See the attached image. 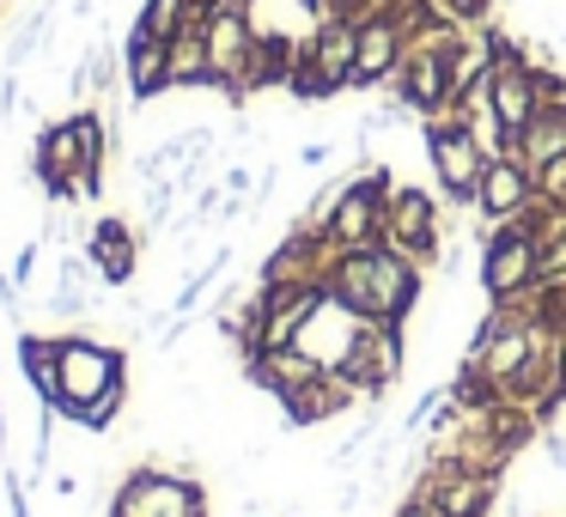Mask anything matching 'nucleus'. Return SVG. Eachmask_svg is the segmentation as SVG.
I'll list each match as a JSON object with an SVG mask.
<instances>
[{
	"mask_svg": "<svg viewBox=\"0 0 566 517\" xmlns=\"http://www.w3.org/2000/svg\"><path fill=\"white\" fill-rule=\"evenodd\" d=\"M135 31H140V38H159V43H171L177 31H189V0H140Z\"/></svg>",
	"mask_w": 566,
	"mask_h": 517,
	"instance_id": "25",
	"label": "nucleus"
},
{
	"mask_svg": "<svg viewBox=\"0 0 566 517\" xmlns=\"http://www.w3.org/2000/svg\"><path fill=\"white\" fill-rule=\"evenodd\" d=\"M542 517H560V511H542Z\"/></svg>",
	"mask_w": 566,
	"mask_h": 517,
	"instance_id": "32",
	"label": "nucleus"
},
{
	"mask_svg": "<svg viewBox=\"0 0 566 517\" xmlns=\"http://www.w3.org/2000/svg\"><path fill=\"white\" fill-rule=\"evenodd\" d=\"M98 268H92L86 250H62V262H55V293H50V317H86L92 310V293H98Z\"/></svg>",
	"mask_w": 566,
	"mask_h": 517,
	"instance_id": "20",
	"label": "nucleus"
},
{
	"mask_svg": "<svg viewBox=\"0 0 566 517\" xmlns=\"http://www.w3.org/2000/svg\"><path fill=\"white\" fill-rule=\"evenodd\" d=\"M402 55H408L402 19H396L390 7L366 13V19H359V50H354V80H347V92H384V86H390V74L402 67Z\"/></svg>",
	"mask_w": 566,
	"mask_h": 517,
	"instance_id": "12",
	"label": "nucleus"
},
{
	"mask_svg": "<svg viewBox=\"0 0 566 517\" xmlns=\"http://www.w3.org/2000/svg\"><path fill=\"white\" fill-rule=\"evenodd\" d=\"M298 165H305V171H323V165H335V140H311V147L298 152Z\"/></svg>",
	"mask_w": 566,
	"mask_h": 517,
	"instance_id": "28",
	"label": "nucleus"
},
{
	"mask_svg": "<svg viewBox=\"0 0 566 517\" xmlns=\"http://www.w3.org/2000/svg\"><path fill=\"white\" fill-rule=\"evenodd\" d=\"M220 183H226V196H244V201H250V189H256V177H250L244 165H226V177H220Z\"/></svg>",
	"mask_w": 566,
	"mask_h": 517,
	"instance_id": "29",
	"label": "nucleus"
},
{
	"mask_svg": "<svg viewBox=\"0 0 566 517\" xmlns=\"http://www.w3.org/2000/svg\"><path fill=\"white\" fill-rule=\"evenodd\" d=\"M530 201H536V171H530L524 159H512V152H493L488 171H481V189H475L481 238H488L493 225H512Z\"/></svg>",
	"mask_w": 566,
	"mask_h": 517,
	"instance_id": "14",
	"label": "nucleus"
},
{
	"mask_svg": "<svg viewBox=\"0 0 566 517\" xmlns=\"http://www.w3.org/2000/svg\"><path fill=\"white\" fill-rule=\"evenodd\" d=\"M359 329H366V323H359L354 310H342L335 298H323V305L311 310L305 323H298V341H293V347H298V354H305L317 371H342V359L354 354Z\"/></svg>",
	"mask_w": 566,
	"mask_h": 517,
	"instance_id": "15",
	"label": "nucleus"
},
{
	"mask_svg": "<svg viewBox=\"0 0 566 517\" xmlns=\"http://www.w3.org/2000/svg\"><path fill=\"white\" fill-rule=\"evenodd\" d=\"M244 378L256 383V390L269 395L274 408H281L293 390H305V383L317 378V366H311V359L298 354V347H269V354H256V359L244 366Z\"/></svg>",
	"mask_w": 566,
	"mask_h": 517,
	"instance_id": "19",
	"label": "nucleus"
},
{
	"mask_svg": "<svg viewBox=\"0 0 566 517\" xmlns=\"http://www.w3.org/2000/svg\"><path fill=\"white\" fill-rule=\"evenodd\" d=\"M0 13H7V0H0Z\"/></svg>",
	"mask_w": 566,
	"mask_h": 517,
	"instance_id": "33",
	"label": "nucleus"
},
{
	"mask_svg": "<svg viewBox=\"0 0 566 517\" xmlns=\"http://www.w3.org/2000/svg\"><path fill=\"white\" fill-rule=\"evenodd\" d=\"M481 432H488V439H493V444H500V451L517 463V456H524L530 444L542 439V420L530 414L524 402H493V408H481Z\"/></svg>",
	"mask_w": 566,
	"mask_h": 517,
	"instance_id": "22",
	"label": "nucleus"
},
{
	"mask_svg": "<svg viewBox=\"0 0 566 517\" xmlns=\"http://www.w3.org/2000/svg\"><path fill=\"white\" fill-rule=\"evenodd\" d=\"M123 80H128V98H135V104H153L159 92H171V43L128 31V43H123Z\"/></svg>",
	"mask_w": 566,
	"mask_h": 517,
	"instance_id": "18",
	"label": "nucleus"
},
{
	"mask_svg": "<svg viewBox=\"0 0 566 517\" xmlns=\"http://www.w3.org/2000/svg\"><path fill=\"white\" fill-rule=\"evenodd\" d=\"M55 408L62 420L86 432H111L128 402V354L116 341H98L92 329L55 335Z\"/></svg>",
	"mask_w": 566,
	"mask_h": 517,
	"instance_id": "2",
	"label": "nucleus"
},
{
	"mask_svg": "<svg viewBox=\"0 0 566 517\" xmlns=\"http://www.w3.org/2000/svg\"><path fill=\"white\" fill-rule=\"evenodd\" d=\"M7 444H13V432H7V395H0V456H7Z\"/></svg>",
	"mask_w": 566,
	"mask_h": 517,
	"instance_id": "31",
	"label": "nucleus"
},
{
	"mask_svg": "<svg viewBox=\"0 0 566 517\" xmlns=\"http://www.w3.org/2000/svg\"><path fill=\"white\" fill-rule=\"evenodd\" d=\"M475 274H481V298H488V305L536 293V286H542V238L530 232L524 220L493 225V232L481 238V262H475Z\"/></svg>",
	"mask_w": 566,
	"mask_h": 517,
	"instance_id": "6",
	"label": "nucleus"
},
{
	"mask_svg": "<svg viewBox=\"0 0 566 517\" xmlns=\"http://www.w3.org/2000/svg\"><path fill=\"white\" fill-rule=\"evenodd\" d=\"M354 408H366V395H359L354 383L342 378V371H317L305 390H293V395L281 402V420H286L293 432H311V426H329V420L354 414Z\"/></svg>",
	"mask_w": 566,
	"mask_h": 517,
	"instance_id": "16",
	"label": "nucleus"
},
{
	"mask_svg": "<svg viewBox=\"0 0 566 517\" xmlns=\"http://www.w3.org/2000/svg\"><path fill=\"white\" fill-rule=\"evenodd\" d=\"M390 517H439V511H432V505L420 499V493H402V499L390 505Z\"/></svg>",
	"mask_w": 566,
	"mask_h": 517,
	"instance_id": "30",
	"label": "nucleus"
},
{
	"mask_svg": "<svg viewBox=\"0 0 566 517\" xmlns=\"http://www.w3.org/2000/svg\"><path fill=\"white\" fill-rule=\"evenodd\" d=\"M420 140H427L439 196L451 201V208H475L481 171H488V159H493V152L481 147V135L469 123H457V116H427V123H420Z\"/></svg>",
	"mask_w": 566,
	"mask_h": 517,
	"instance_id": "5",
	"label": "nucleus"
},
{
	"mask_svg": "<svg viewBox=\"0 0 566 517\" xmlns=\"http://www.w3.org/2000/svg\"><path fill=\"white\" fill-rule=\"evenodd\" d=\"M323 293H329L342 310H354L359 323H390V329H408L415 310H420V293H427V268L408 262L402 250H390V244L335 250Z\"/></svg>",
	"mask_w": 566,
	"mask_h": 517,
	"instance_id": "1",
	"label": "nucleus"
},
{
	"mask_svg": "<svg viewBox=\"0 0 566 517\" xmlns=\"http://www.w3.org/2000/svg\"><path fill=\"white\" fill-rule=\"evenodd\" d=\"M408 493H420L439 517H493V505H500V481H481L439 456H420V475L408 481Z\"/></svg>",
	"mask_w": 566,
	"mask_h": 517,
	"instance_id": "9",
	"label": "nucleus"
},
{
	"mask_svg": "<svg viewBox=\"0 0 566 517\" xmlns=\"http://www.w3.org/2000/svg\"><path fill=\"white\" fill-rule=\"evenodd\" d=\"M390 92L396 104H408V110L427 123V116H444L451 110V67H444V50L439 43H408L402 67L390 74Z\"/></svg>",
	"mask_w": 566,
	"mask_h": 517,
	"instance_id": "10",
	"label": "nucleus"
},
{
	"mask_svg": "<svg viewBox=\"0 0 566 517\" xmlns=\"http://www.w3.org/2000/svg\"><path fill=\"white\" fill-rule=\"evenodd\" d=\"M402 371H408V329H390V323H366L354 354L342 359V378L354 383L366 402H384V395L402 383Z\"/></svg>",
	"mask_w": 566,
	"mask_h": 517,
	"instance_id": "8",
	"label": "nucleus"
},
{
	"mask_svg": "<svg viewBox=\"0 0 566 517\" xmlns=\"http://www.w3.org/2000/svg\"><path fill=\"white\" fill-rule=\"evenodd\" d=\"M390 165H359L342 189H335L329 213H323V238L335 250H366V244H384V213H390Z\"/></svg>",
	"mask_w": 566,
	"mask_h": 517,
	"instance_id": "4",
	"label": "nucleus"
},
{
	"mask_svg": "<svg viewBox=\"0 0 566 517\" xmlns=\"http://www.w3.org/2000/svg\"><path fill=\"white\" fill-rule=\"evenodd\" d=\"M55 335H38V329H19V341H13V354H19V371H25V383H31V395L38 402H50L55 408Z\"/></svg>",
	"mask_w": 566,
	"mask_h": 517,
	"instance_id": "24",
	"label": "nucleus"
},
{
	"mask_svg": "<svg viewBox=\"0 0 566 517\" xmlns=\"http://www.w3.org/2000/svg\"><path fill=\"white\" fill-rule=\"evenodd\" d=\"M488 110L505 135V152H517V135L536 123L542 110V92H536V62L517 55V62H493L488 67Z\"/></svg>",
	"mask_w": 566,
	"mask_h": 517,
	"instance_id": "11",
	"label": "nucleus"
},
{
	"mask_svg": "<svg viewBox=\"0 0 566 517\" xmlns=\"http://www.w3.org/2000/svg\"><path fill=\"white\" fill-rule=\"evenodd\" d=\"M542 451H548V468H554V475H566V426H548V432H542Z\"/></svg>",
	"mask_w": 566,
	"mask_h": 517,
	"instance_id": "27",
	"label": "nucleus"
},
{
	"mask_svg": "<svg viewBox=\"0 0 566 517\" xmlns=\"http://www.w3.org/2000/svg\"><path fill=\"white\" fill-rule=\"evenodd\" d=\"M80 250L92 256V268H98V281L111 286V293L135 286V274H140V232H128V220L104 213V220L86 232V244H80Z\"/></svg>",
	"mask_w": 566,
	"mask_h": 517,
	"instance_id": "17",
	"label": "nucleus"
},
{
	"mask_svg": "<svg viewBox=\"0 0 566 517\" xmlns=\"http://www.w3.org/2000/svg\"><path fill=\"white\" fill-rule=\"evenodd\" d=\"M432 7H439L444 19H451V25H493V7H500V0H432Z\"/></svg>",
	"mask_w": 566,
	"mask_h": 517,
	"instance_id": "26",
	"label": "nucleus"
},
{
	"mask_svg": "<svg viewBox=\"0 0 566 517\" xmlns=\"http://www.w3.org/2000/svg\"><path fill=\"white\" fill-rule=\"evenodd\" d=\"M250 55H256V31H250L244 7H226L220 19L208 25V62H213V92H226L232 110H244V74H250Z\"/></svg>",
	"mask_w": 566,
	"mask_h": 517,
	"instance_id": "13",
	"label": "nucleus"
},
{
	"mask_svg": "<svg viewBox=\"0 0 566 517\" xmlns=\"http://www.w3.org/2000/svg\"><path fill=\"white\" fill-rule=\"evenodd\" d=\"M171 92H213L208 31H177L171 38Z\"/></svg>",
	"mask_w": 566,
	"mask_h": 517,
	"instance_id": "23",
	"label": "nucleus"
},
{
	"mask_svg": "<svg viewBox=\"0 0 566 517\" xmlns=\"http://www.w3.org/2000/svg\"><path fill=\"white\" fill-rule=\"evenodd\" d=\"M512 159H524L530 171H548L554 159H566V104H542L536 123L517 135V152Z\"/></svg>",
	"mask_w": 566,
	"mask_h": 517,
	"instance_id": "21",
	"label": "nucleus"
},
{
	"mask_svg": "<svg viewBox=\"0 0 566 517\" xmlns=\"http://www.w3.org/2000/svg\"><path fill=\"white\" fill-rule=\"evenodd\" d=\"M104 517H213L208 487L196 468H165V463H135L111 487Z\"/></svg>",
	"mask_w": 566,
	"mask_h": 517,
	"instance_id": "3",
	"label": "nucleus"
},
{
	"mask_svg": "<svg viewBox=\"0 0 566 517\" xmlns=\"http://www.w3.org/2000/svg\"><path fill=\"white\" fill-rule=\"evenodd\" d=\"M384 244L402 250L420 268H439L444 262V208L439 196H427L420 183H396L390 189V213H384Z\"/></svg>",
	"mask_w": 566,
	"mask_h": 517,
	"instance_id": "7",
	"label": "nucleus"
}]
</instances>
